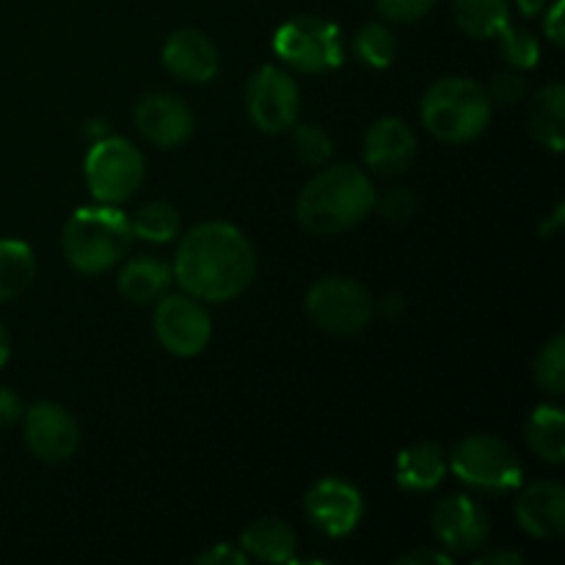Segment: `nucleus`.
Listing matches in <instances>:
<instances>
[{"label": "nucleus", "instance_id": "11", "mask_svg": "<svg viewBox=\"0 0 565 565\" xmlns=\"http://www.w3.org/2000/svg\"><path fill=\"white\" fill-rule=\"evenodd\" d=\"M25 445L39 461L64 463L81 447V425L58 403H36L25 412L22 419Z\"/></svg>", "mask_w": 565, "mask_h": 565}, {"label": "nucleus", "instance_id": "37", "mask_svg": "<svg viewBox=\"0 0 565 565\" xmlns=\"http://www.w3.org/2000/svg\"><path fill=\"white\" fill-rule=\"evenodd\" d=\"M475 565H524V555L522 552H508V550H500V552H486V555H480Z\"/></svg>", "mask_w": 565, "mask_h": 565}, {"label": "nucleus", "instance_id": "8", "mask_svg": "<svg viewBox=\"0 0 565 565\" xmlns=\"http://www.w3.org/2000/svg\"><path fill=\"white\" fill-rule=\"evenodd\" d=\"M274 50L287 66L303 75H320L342 64L340 28L323 17L301 14L287 20L276 31Z\"/></svg>", "mask_w": 565, "mask_h": 565}, {"label": "nucleus", "instance_id": "36", "mask_svg": "<svg viewBox=\"0 0 565 565\" xmlns=\"http://www.w3.org/2000/svg\"><path fill=\"white\" fill-rule=\"evenodd\" d=\"M397 565H447L450 563V555H441V552H434V550H417V552H408V555L397 557L395 561Z\"/></svg>", "mask_w": 565, "mask_h": 565}, {"label": "nucleus", "instance_id": "23", "mask_svg": "<svg viewBox=\"0 0 565 565\" xmlns=\"http://www.w3.org/2000/svg\"><path fill=\"white\" fill-rule=\"evenodd\" d=\"M458 28L475 39H491L511 22L508 0H456L452 3Z\"/></svg>", "mask_w": 565, "mask_h": 565}, {"label": "nucleus", "instance_id": "39", "mask_svg": "<svg viewBox=\"0 0 565 565\" xmlns=\"http://www.w3.org/2000/svg\"><path fill=\"white\" fill-rule=\"evenodd\" d=\"M11 356V342H9V331L3 329V323H0V367H3L6 362H9Z\"/></svg>", "mask_w": 565, "mask_h": 565}, {"label": "nucleus", "instance_id": "25", "mask_svg": "<svg viewBox=\"0 0 565 565\" xmlns=\"http://www.w3.org/2000/svg\"><path fill=\"white\" fill-rule=\"evenodd\" d=\"M132 237H141L147 243H169L180 235L182 218L174 204L169 202H147L130 218Z\"/></svg>", "mask_w": 565, "mask_h": 565}, {"label": "nucleus", "instance_id": "17", "mask_svg": "<svg viewBox=\"0 0 565 565\" xmlns=\"http://www.w3.org/2000/svg\"><path fill=\"white\" fill-rule=\"evenodd\" d=\"M519 527L541 541H557L565 533V489L557 480L527 486L516 500Z\"/></svg>", "mask_w": 565, "mask_h": 565}, {"label": "nucleus", "instance_id": "34", "mask_svg": "<svg viewBox=\"0 0 565 565\" xmlns=\"http://www.w3.org/2000/svg\"><path fill=\"white\" fill-rule=\"evenodd\" d=\"M544 33L555 47H563V0H552L544 9Z\"/></svg>", "mask_w": 565, "mask_h": 565}, {"label": "nucleus", "instance_id": "13", "mask_svg": "<svg viewBox=\"0 0 565 565\" xmlns=\"http://www.w3.org/2000/svg\"><path fill=\"white\" fill-rule=\"evenodd\" d=\"M430 524H434V533L441 546L456 555L478 552L491 533V522L483 508L463 494H452L436 502Z\"/></svg>", "mask_w": 565, "mask_h": 565}, {"label": "nucleus", "instance_id": "7", "mask_svg": "<svg viewBox=\"0 0 565 565\" xmlns=\"http://www.w3.org/2000/svg\"><path fill=\"white\" fill-rule=\"evenodd\" d=\"M373 296L367 287L345 276H326L307 292V315L318 329L334 337H353L373 320Z\"/></svg>", "mask_w": 565, "mask_h": 565}, {"label": "nucleus", "instance_id": "19", "mask_svg": "<svg viewBox=\"0 0 565 565\" xmlns=\"http://www.w3.org/2000/svg\"><path fill=\"white\" fill-rule=\"evenodd\" d=\"M530 132L550 152H563L565 147V88L563 83H550L530 103Z\"/></svg>", "mask_w": 565, "mask_h": 565}, {"label": "nucleus", "instance_id": "38", "mask_svg": "<svg viewBox=\"0 0 565 565\" xmlns=\"http://www.w3.org/2000/svg\"><path fill=\"white\" fill-rule=\"evenodd\" d=\"M516 3H519V9H522V14L535 17V14H541V11H544L552 0H516Z\"/></svg>", "mask_w": 565, "mask_h": 565}, {"label": "nucleus", "instance_id": "31", "mask_svg": "<svg viewBox=\"0 0 565 565\" xmlns=\"http://www.w3.org/2000/svg\"><path fill=\"white\" fill-rule=\"evenodd\" d=\"M375 207L381 210V215L390 221H408L417 213V199L406 188H392L386 196H375Z\"/></svg>", "mask_w": 565, "mask_h": 565}, {"label": "nucleus", "instance_id": "16", "mask_svg": "<svg viewBox=\"0 0 565 565\" xmlns=\"http://www.w3.org/2000/svg\"><path fill=\"white\" fill-rule=\"evenodd\" d=\"M414 152H417L414 130L397 116H384L364 136V160L375 174H403L412 166Z\"/></svg>", "mask_w": 565, "mask_h": 565}, {"label": "nucleus", "instance_id": "27", "mask_svg": "<svg viewBox=\"0 0 565 565\" xmlns=\"http://www.w3.org/2000/svg\"><path fill=\"white\" fill-rule=\"evenodd\" d=\"M533 375L539 386L550 395H563L565 392V334L552 337L539 351L533 364Z\"/></svg>", "mask_w": 565, "mask_h": 565}, {"label": "nucleus", "instance_id": "12", "mask_svg": "<svg viewBox=\"0 0 565 565\" xmlns=\"http://www.w3.org/2000/svg\"><path fill=\"white\" fill-rule=\"evenodd\" d=\"M303 511L315 527L323 530L331 539H342V535H351L362 522L364 500L356 486L348 480L326 478L307 491Z\"/></svg>", "mask_w": 565, "mask_h": 565}, {"label": "nucleus", "instance_id": "3", "mask_svg": "<svg viewBox=\"0 0 565 565\" xmlns=\"http://www.w3.org/2000/svg\"><path fill=\"white\" fill-rule=\"evenodd\" d=\"M132 246L130 218L116 204L81 207L66 221L61 248L66 263L81 274H105L125 259Z\"/></svg>", "mask_w": 565, "mask_h": 565}, {"label": "nucleus", "instance_id": "18", "mask_svg": "<svg viewBox=\"0 0 565 565\" xmlns=\"http://www.w3.org/2000/svg\"><path fill=\"white\" fill-rule=\"evenodd\" d=\"M447 475V456L434 441H417V445L401 450L395 461V480L403 491L425 494L434 491Z\"/></svg>", "mask_w": 565, "mask_h": 565}, {"label": "nucleus", "instance_id": "14", "mask_svg": "<svg viewBox=\"0 0 565 565\" xmlns=\"http://www.w3.org/2000/svg\"><path fill=\"white\" fill-rule=\"evenodd\" d=\"M193 114L177 94L154 92L138 99L136 127L149 143L160 149L182 147L193 136Z\"/></svg>", "mask_w": 565, "mask_h": 565}, {"label": "nucleus", "instance_id": "2", "mask_svg": "<svg viewBox=\"0 0 565 565\" xmlns=\"http://www.w3.org/2000/svg\"><path fill=\"white\" fill-rule=\"evenodd\" d=\"M375 207V188L351 163L323 169L298 196V221L312 235H340L362 224Z\"/></svg>", "mask_w": 565, "mask_h": 565}, {"label": "nucleus", "instance_id": "29", "mask_svg": "<svg viewBox=\"0 0 565 565\" xmlns=\"http://www.w3.org/2000/svg\"><path fill=\"white\" fill-rule=\"evenodd\" d=\"M292 147H296L298 158L309 166H326L334 154V143L331 136L318 125H292Z\"/></svg>", "mask_w": 565, "mask_h": 565}, {"label": "nucleus", "instance_id": "15", "mask_svg": "<svg viewBox=\"0 0 565 565\" xmlns=\"http://www.w3.org/2000/svg\"><path fill=\"white\" fill-rule=\"evenodd\" d=\"M163 66L177 81L202 86V83H210L218 75V47L213 44V39H207L196 28H182V31H174L166 39Z\"/></svg>", "mask_w": 565, "mask_h": 565}, {"label": "nucleus", "instance_id": "24", "mask_svg": "<svg viewBox=\"0 0 565 565\" xmlns=\"http://www.w3.org/2000/svg\"><path fill=\"white\" fill-rule=\"evenodd\" d=\"M36 257L22 241H0V303L11 301L31 287Z\"/></svg>", "mask_w": 565, "mask_h": 565}, {"label": "nucleus", "instance_id": "20", "mask_svg": "<svg viewBox=\"0 0 565 565\" xmlns=\"http://www.w3.org/2000/svg\"><path fill=\"white\" fill-rule=\"evenodd\" d=\"M241 550L254 561L290 563L296 557V533L285 519H259L243 530Z\"/></svg>", "mask_w": 565, "mask_h": 565}, {"label": "nucleus", "instance_id": "32", "mask_svg": "<svg viewBox=\"0 0 565 565\" xmlns=\"http://www.w3.org/2000/svg\"><path fill=\"white\" fill-rule=\"evenodd\" d=\"M524 92H527V83H524L522 75L516 72H500L491 83V103L497 105H516L524 99Z\"/></svg>", "mask_w": 565, "mask_h": 565}, {"label": "nucleus", "instance_id": "30", "mask_svg": "<svg viewBox=\"0 0 565 565\" xmlns=\"http://www.w3.org/2000/svg\"><path fill=\"white\" fill-rule=\"evenodd\" d=\"M436 6V0H375V9L390 22H417Z\"/></svg>", "mask_w": 565, "mask_h": 565}, {"label": "nucleus", "instance_id": "35", "mask_svg": "<svg viewBox=\"0 0 565 565\" xmlns=\"http://www.w3.org/2000/svg\"><path fill=\"white\" fill-rule=\"evenodd\" d=\"M22 417V401L9 390L0 386V428H9Z\"/></svg>", "mask_w": 565, "mask_h": 565}, {"label": "nucleus", "instance_id": "28", "mask_svg": "<svg viewBox=\"0 0 565 565\" xmlns=\"http://www.w3.org/2000/svg\"><path fill=\"white\" fill-rule=\"evenodd\" d=\"M497 36H500L502 55H505V61L513 66V70H533V66L539 64V53H541L539 39H535L530 31L513 28L511 22H508Z\"/></svg>", "mask_w": 565, "mask_h": 565}, {"label": "nucleus", "instance_id": "5", "mask_svg": "<svg viewBox=\"0 0 565 565\" xmlns=\"http://www.w3.org/2000/svg\"><path fill=\"white\" fill-rule=\"evenodd\" d=\"M447 469H452L461 483L486 494H505V491L519 489L524 478L516 450L489 434H475L458 441Z\"/></svg>", "mask_w": 565, "mask_h": 565}, {"label": "nucleus", "instance_id": "4", "mask_svg": "<svg viewBox=\"0 0 565 565\" xmlns=\"http://www.w3.org/2000/svg\"><path fill=\"white\" fill-rule=\"evenodd\" d=\"M494 103L489 88L472 77H445L425 92L423 116L425 130L445 143H467L483 136L491 121Z\"/></svg>", "mask_w": 565, "mask_h": 565}, {"label": "nucleus", "instance_id": "21", "mask_svg": "<svg viewBox=\"0 0 565 565\" xmlns=\"http://www.w3.org/2000/svg\"><path fill=\"white\" fill-rule=\"evenodd\" d=\"M171 268L163 259L154 257H136L130 263H125L119 274V292L132 303H149L158 301L160 296H166L171 285Z\"/></svg>", "mask_w": 565, "mask_h": 565}, {"label": "nucleus", "instance_id": "1", "mask_svg": "<svg viewBox=\"0 0 565 565\" xmlns=\"http://www.w3.org/2000/svg\"><path fill=\"white\" fill-rule=\"evenodd\" d=\"M257 274L248 237L226 221H204L182 237L171 276L196 301L224 303L243 296Z\"/></svg>", "mask_w": 565, "mask_h": 565}, {"label": "nucleus", "instance_id": "9", "mask_svg": "<svg viewBox=\"0 0 565 565\" xmlns=\"http://www.w3.org/2000/svg\"><path fill=\"white\" fill-rule=\"evenodd\" d=\"M246 110L257 130L268 136L290 130L301 114L298 83L279 66H263L254 72L246 86Z\"/></svg>", "mask_w": 565, "mask_h": 565}, {"label": "nucleus", "instance_id": "6", "mask_svg": "<svg viewBox=\"0 0 565 565\" xmlns=\"http://www.w3.org/2000/svg\"><path fill=\"white\" fill-rule=\"evenodd\" d=\"M86 185L99 204H121L138 193L147 163L138 147L125 138H99L83 163Z\"/></svg>", "mask_w": 565, "mask_h": 565}, {"label": "nucleus", "instance_id": "26", "mask_svg": "<svg viewBox=\"0 0 565 565\" xmlns=\"http://www.w3.org/2000/svg\"><path fill=\"white\" fill-rule=\"evenodd\" d=\"M353 53H356L359 61L373 66V70H386L395 61L397 42L390 28L373 22V25L359 28V33L353 36Z\"/></svg>", "mask_w": 565, "mask_h": 565}, {"label": "nucleus", "instance_id": "22", "mask_svg": "<svg viewBox=\"0 0 565 565\" xmlns=\"http://www.w3.org/2000/svg\"><path fill=\"white\" fill-rule=\"evenodd\" d=\"M527 445L541 461L561 467L565 461V414L561 406H539L530 414Z\"/></svg>", "mask_w": 565, "mask_h": 565}, {"label": "nucleus", "instance_id": "33", "mask_svg": "<svg viewBox=\"0 0 565 565\" xmlns=\"http://www.w3.org/2000/svg\"><path fill=\"white\" fill-rule=\"evenodd\" d=\"M196 563L199 565H246L248 557L241 546L235 550L232 544H218L210 552H204V555H199Z\"/></svg>", "mask_w": 565, "mask_h": 565}, {"label": "nucleus", "instance_id": "10", "mask_svg": "<svg viewBox=\"0 0 565 565\" xmlns=\"http://www.w3.org/2000/svg\"><path fill=\"white\" fill-rule=\"evenodd\" d=\"M154 334L169 353L193 359L213 340V323L196 298L160 296L154 309Z\"/></svg>", "mask_w": 565, "mask_h": 565}]
</instances>
